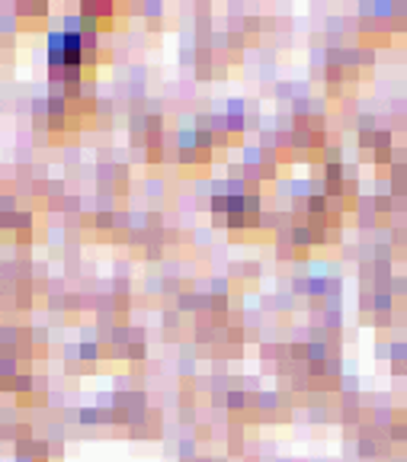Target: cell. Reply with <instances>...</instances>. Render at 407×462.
<instances>
[{"instance_id": "6da1fadb", "label": "cell", "mask_w": 407, "mask_h": 462, "mask_svg": "<svg viewBox=\"0 0 407 462\" xmlns=\"http://www.w3.org/2000/svg\"><path fill=\"white\" fill-rule=\"evenodd\" d=\"M77 55H80V39L74 36V32H68V36H55V39H52V62L55 64H61V62L74 64L77 62Z\"/></svg>"}]
</instances>
